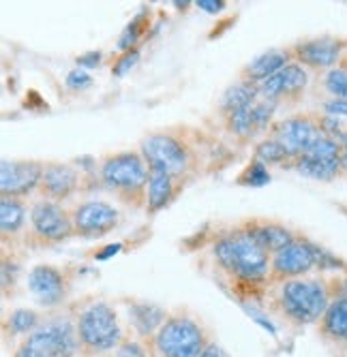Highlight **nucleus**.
<instances>
[{"instance_id":"1","label":"nucleus","mask_w":347,"mask_h":357,"mask_svg":"<svg viewBox=\"0 0 347 357\" xmlns=\"http://www.w3.org/2000/svg\"><path fill=\"white\" fill-rule=\"evenodd\" d=\"M216 264L230 276L242 282H262L270 276V255L246 231H236L221 238L212 246Z\"/></svg>"},{"instance_id":"2","label":"nucleus","mask_w":347,"mask_h":357,"mask_svg":"<svg viewBox=\"0 0 347 357\" xmlns=\"http://www.w3.org/2000/svg\"><path fill=\"white\" fill-rule=\"evenodd\" d=\"M279 310L296 326H311L322 321L330 306V291L318 278L286 280L279 291Z\"/></svg>"},{"instance_id":"3","label":"nucleus","mask_w":347,"mask_h":357,"mask_svg":"<svg viewBox=\"0 0 347 357\" xmlns=\"http://www.w3.org/2000/svg\"><path fill=\"white\" fill-rule=\"evenodd\" d=\"M80 349L86 355H99L116 349L122 338L116 310L105 302H94L84 308L75 321Z\"/></svg>"},{"instance_id":"4","label":"nucleus","mask_w":347,"mask_h":357,"mask_svg":"<svg viewBox=\"0 0 347 357\" xmlns=\"http://www.w3.org/2000/svg\"><path fill=\"white\" fill-rule=\"evenodd\" d=\"M152 342L159 357H200L208 344V338L195 319L186 314H174L168 317Z\"/></svg>"},{"instance_id":"5","label":"nucleus","mask_w":347,"mask_h":357,"mask_svg":"<svg viewBox=\"0 0 347 357\" xmlns=\"http://www.w3.org/2000/svg\"><path fill=\"white\" fill-rule=\"evenodd\" d=\"M77 349L75 323L69 319H54L28 334L13 357H75Z\"/></svg>"},{"instance_id":"6","label":"nucleus","mask_w":347,"mask_h":357,"mask_svg":"<svg viewBox=\"0 0 347 357\" xmlns=\"http://www.w3.org/2000/svg\"><path fill=\"white\" fill-rule=\"evenodd\" d=\"M148 178L150 169L138 152H118L108 156L101 165V182L122 197H140L144 186H148Z\"/></svg>"},{"instance_id":"7","label":"nucleus","mask_w":347,"mask_h":357,"mask_svg":"<svg viewBox=\"0 0 347 357\" xmlns=\"http://www.w3.org/2000/svg\"><path fill=\"white\" fill-rule=\"evenodd\" d=\"M142 156L150 172L168 174L178 178L186 172L189 165V152L186 148L172 135L154 133L142 142Z\"/></svg>"},{"instance_id":"8","label":"nucleus","mask_w":347,"mask_h":357,"mask_svg":"<svg viewBox=\"0 0 347 357\" xmlns=\"http://www.w3.org/2000/svg\"><path fill=\"white\" fill-rule=\"evenodd\" d=\"M341 144L330 137L318 139L309 152L294 160V167L300 176L311 180H332L341 172Z\"/></svg>"},{"instance_id":"9","label":"nucleus","mask_w":347,"mask_h":357,"mask_svg":"<svg viewBox=\"0 0 347 357\" xmlns=\"http://www.w3.org/2000/svg\"><path fill=\"white\" fill-rule=\"evenodd\" d=\"M320 246L304 240H294L290 246L274 252L270 259L272 280H294L318 266Z\"/></svg>"},{"instance_id":"10","label":"nucleus","mask_w":347,"mask_h":357,"mask_svg":"<svg viewBox=\"0 0 347 357\" xmlns=\"http://www.w3.org/2000/svg\"><path fill=\"white\" fill-rule=\"evenodd\" d=\"M272 137L286 148V152L290 154L292 160H296L298 156H302L304 152L311 150V146L322 139L324 133L318 122H313L307 116H294L279 122L272 128Z\"/></svg>"},{"instance_id":"11","label":"nucleus","mask_w":347,"mask_h":357,"mask_svg":"<svg viewBox=\"0 0 347 357\" xmlns=\"http://www.w3.org/2000/svg\"><path fill=\"white\" fill-rule=\"evenodd\" d=\"M45 165L37 160H3L0 163V190L3 197L17 199L41 186Z\"/></svg>"},{"instance_id":"12","label":"nucleus","mask_w":347,"mask_h":357,"mask_svg":"<svg viewBox=\"0 0 347 357\" xmlns=\"http://www.w3.org/2000/svg\"><path fill=\"white\" fill-rule=\"evenodd\" d=\"M30 225H33V231L45 242H60L73 231V218L62 210L58 202L50 199H41L33 206Z\"/></svg>"},{"instance_id":"13","label":"nucleus","mask_w":347,"mask_h":357,"mask_svg":"<svg viewBox=\"0 0 347 357\" xmlns=\"http://www.w3.org/2000/svg\"><path fill=\"white\" fill-rule=\"evenodd\" d=\"M73 229L82 236H90V238H99L110 234L114 227L118 225V210L114 206H110L108 202H84L80 204L73 214Z\"/></svg>"},{"instance_id":"14","label":"nucleus","mask_w":347,"mask_h":357,"mask_svg":"<svg viewBox=\"0 0 347 357\" xmlns=\"http://www.w3.org/2000/svg\"><path fill=\"white\" fill-rule=\"evenodd\" d=\"M274 112H276V101H268L264 96H260L256 103L228 114V128L236 137L249 139V137L258 135L260 131H264V128L272 122Z\"/></svg>"},{"instance_id":"15","label":"nucleus","mask_w":347,"mask_h":357,"mask_svg":"<svg viewBox=\"0 0 347 357\" xmlns=\"http://www.w3.org/2000/svg\"><path fill=\"white\" fill-rule=\"evenodd\" d=\"M28 289L41 306H58L67 296V282L60 270L54 266H35L28 272Z\"/></svg>"},{"instance_id":"16","label":"nucleus","mask_w":347,"mask_h":357,"mask_svg":"<svg viewBox=\"0 0 347 357\" xmlns=\"http://www.w3.org/2000/svg\"><path fill=\"white\" fill-rule=\"evenodd\" d=\"M309 84V73L302 64H296V62H290L288 67H283L279 73H274L272 77H268L266 82H262L258 86L260 90V96L268 101H281L286 99V96H294V94H300Z\"/></svg>"},{"instance_id":"17","label":"nucleus","mask_w":347,"mask_h":357,"mask_svg":"<svg viewBox=\"0 0 347 357\" xmlns=\"http://www.w3.org/2000/svg\"><path fill=\"white\" fill-rule=\"evenodd\" d=\"M80 186V176L71 165L65 163H50L43 169V180H41V192L43 197L50 202H60L67 199L77 190Z\"/></svg>"},{"instance_id":"18","label":"nucleus","mask_w":347,"mask_h":357,"mask_svg":"<svg viewBox=\"0 0 347 357\" xmlns=\"http://www.w3.org/2000/svg\"><path fill=\"white\" fill-rule=\"evenodd\" d=\"M292 54L311 69H330L341 58V43L334 39H313L298 43Z\"/></svg>"},{"instance_id":"19","label":"nucleus","mask_w":347,"mask_h":357,"mask_svg":"<svg viewBox=\"0 0 347 357\" xmlns=\"http://www.w3.org/2000/svg\"><path fill=\"white\" fill-rule=\"evenodd\" d=\"M290 64V52L288 50H270L262 56H258L253 62H249L242 69V79L260 86L274 73H279L283 67Z\"/></svg>"},{"instance_id":"20","label":"nucleus","mask_w":347,"mask_h":357,"mask_svg":"<svg viewBox=\"0 0 347 357\" xmlns=\"http://www.w3.org/2000/svg\"><path fill=\"white\" fill-rule=\"evenodd\" d=\"M168 321V312L150 302H135L129 308V323L142 338H154Z\"/></svg>"},{"instance_id":"21","label":"nucleus","mask_w":347,"mask_h":357,"mask_svg":"<svg viewBox=\"0 0 347 357\" xmlns=\"http://www.w3.org/2000/svg\"><path fill=\"white\" fill-rule=\"evenodd\" d=\"M246 234L253 238L268 255L283 250L296 240L288 227L276 225V222H258V225L251 227V229H246Z\"/></svg>"},{"instance_id":"22","label":"nucleus","mask_w":347,"mask_h":357,"mask_svg":"<svg viewBox=\"0 0 347 357\" xmlns=\"http://www.w3.org/2000/svg\"><path fill=\"white\" fill-rule=\"evenodd\" d=\"M320 330L328 340L347 344V294L330 302L326 314L322 317Z\"/></svg>"},{"instance_id":"23","label":"nucleus","mask_w":347,"mask_h":357,"mask_svg":"<svg viewBox=\"0 0 347 357\" xmlns=\"http://www.w3.org/2000/svg\"><path fill=\"white\" fill-rule=\"evenodd\" d=\"M174 197V178L168 174L150 172L148 186H146V208L150 212H159L170 204Z\"/></svg>"},{"instance_id":"24","label":"nucleus","mask_w":347,"mask_h":357,"mask_svg":"<svg viewBox=\"0 0 347 357\" xmlns=\"http://www.w3.org/2000/svg\"><path fill=\"white\" fill-rule=\"evenodd\" d=\"M260 99V90L256 84H251V82H238L234 84L232 88L226 90L223 94V99H221V112H223L226 116L236 112V109H242L251 103H256Z\"/></svg>"},{"instance_id":"25","label":"nucleus","mask_w":347,"mask_h":357,"mask_svg":"<svg viewBox=\"0 0 347 357\" xmlns=\"http://www.w3.org/2000/svg\"><path fill=\"white\" fill-rule=\"evenodd\" d=\"M26 220V208L20 199H9L3 197L0 202V229L3 236H15Z\"/></svg>"},{"instance_id":"26","label":"nucleus","mask_w":347,"mask_h":357,"mask_svg":"<svg viewBox=\"0 0 347 357\" xmlns=\"http://www.w3.org/2000/svg\"><path fill=\"white\" fill-rule=\"evenodd\" d=\"M7 326H9V332L15 336L33 334L39 328V314L35 310H28V308H17L7 319Z\"/></svg>"},{"instance_id":"27","label":"nucleus","mask_w":347,"mask_h":357,"mask_svg":"<svg viewBox=\"0 0 347 357\" xmlns=\"http://www.w3.org/2000/svg\"><path fill=\"white\" fill-rule=\"evenodd\" d=\"M256 160H260V163H264V165H281L283 160H292V158L286 152V148H283L274 137H268L262 144H258Z\"/></svg>"},{"instance_id":"28","label":"nucleus","mask_w":347,"mask_h":357,"mask_svg":"<svg viewBox=\"0 0 347 357\" xmlns=\"http://www.w3.org/2000/svg\"><path fill=\"white\" fill-rule=\"evenodd\" d=\"M144 28H146V13L142 11L127 28L122 30V35H120V39H118V50H120V52L135 50V43L140 41Z\"/></svg>"},{"instance_id":"29","label":"nucleus","mask_w":347,"mask_h":357,"mask_svg":"<svg viewBox=\"0 0 347 357\" xmlns=\"http://www.w3.org/2000/svg\"><path fill=\"white\" fill-rule=\"evenodd\" d=\"M324 86H326V90L334 96V99L347 101V69H345V67H341V69H330V71L326 73Z\"/></svg>"},{"instance_id":"30","label":"nucleus","mask_w":347,"mask_h":357,"mask_svg":"<svg viewBox=\"0 0 347 357\" xmlns=\"http://www.w3.org/2000/svg\"><path fill=\"white\" fill-rule=\"evenodd\" d=\"M268 182H270V172L260 160H253L238 178V184H244V186H264Z\"/></svg>"},{"instance_id":"31","label":"nucleus","mask_w":347,"mask_h":357,"mask_svg":"<svg viewBox=\"0 0 347 357\" xmlns=\"http://www.w3.org/2000/svg\"><path fill=\"white\" fill-rule=\"evenodd\" d=\"M138 60H140V52H138V50L122 52V54L116 58V62L112 64V73H114L116 77H124V75H127V73L135 67Z\"/></svg>"},{"instance_id":"32","label":"nucleus","mask_w":347,"mask_h":357,"mask_svg":"<svg viewBox=\"0 0 347 357\" xmlns=\"http://www.w3.org/2000/svg\"><path fill=\"white\" fill-rule=\"evenodd\" d=\"M92 86V77H90V73L88 71H84V69H73L69 75H67V88H71V90H86V88H90Z\"/></svg>"},{"instance_id":"33","label":"nucleus","mask_w":347,"mask_h":357,"mask_svg":"<svg viewBox=\"0 0 347 357\" xmlns=\"http://www.w3.org/2000/svg\"><path fill=\"white\" fill-rule=\"evenodd\" d=\"M116 357H148V355L138 340H122L116 349Z\"/></svg>"},{"instance_id":"34","label":"nucleus","mask_w":347,"mask_h":357,"mask_svg":"<svg viewBox=\"0 0 347 357\" xmlns=\"http://www.w3.org/2000/svg\"><path fill=\"white\" fill-rule=\"evenodd\" d=\"M101 58H103L101 52H86V54L77 56V69H84V71L97 69L101 64Z\"/></svg>"},{"instance_id":"35","label":"nucleus","mask_w":347,"mask_h":357,"mask_svg":"<svg viewBox=\"0 0 347 357\" xmlns=\"http://www.w3.org/2000/svg\"><path fill=\"white\" fill-rule=\"evenodd\" d=\"M326 114L328 116H334V118H347V101H339V99H332L324 105Z\"/></svg>"},{"instance_id":"36","label":"nucleus","mask_w":347,"mask_h":357,"mask_svg":"<svg viewBox=\"0 0 347 357\" xmlns=\"http://www.w3.org/2000/svg\"><path fill=\"white\" fill-rule=\"evenodd\" d=\"M202 11H206V13H221L226 9V3L223 0H198L195 3Z\"/></svg>"},{"instance_id":"37","label":"nucleus","mask_w":347,"mask_h":357,"mask_svg":"<svg viewBox=\"0 0 347 357\" xmlns=\"http://www.w3.org/2000/svg\"><path fill=\"white\" fill-rule=\"evenodd\" d=\"M200 357H230V355L223 347H219L216 342H208Z\"/></svg>"},{"instance_id":"38","label":"nucleus","mask_w":347,"mask_h":357,"mask_svg":"<svg viewBox=\"0 0 347 357\" xmlns=\"http://www.w3.org/2000/svg\"><path fill=\"white\" fill-rule=\"evenodd\" d=\"M120 248H122V244H110L108 248H103V250H99L97 255H94V259H97V261H108L110 257L120 252Z\"/></svg>"},{"instance_id":"39","label":"nucleus","mask_w":347,"mask_h":357,"mask_svg":"<svg viewBox=\"0 0 347 357\" xmlns=\"http://www.w3.org/2000/svg\"><path fill=\"white\" fill-rule=\"evenodd\" d=\"M341 148H343V152H347V131H345V135L341 139Z\"/></svg>"},{"instance_id":"40","label":"nucleus","mask_w":347,"mask_h":357,"mask_svg":"<svg viewBox=\"0 0 347 357\" xmlns=\"http://www.w3.org/2000/svg\"><path fill=\"white\" fill-rule=\"evenodd\" d=\"M345 351H347V344H345Z\"/></svg>"},{"instance_id":"41","label":"nucleus","mask_w":347,"mask_h":357,"mask_svg":"<svg viewBox=\"0 0 347 357\" xmlns=\"http://www.w3.org/2000/svg\"><path fill=\"white\" fill-rule=\"evenodd\" d=\"M345 69H347V67H345Z\"/></svg>"}]
</instances>
